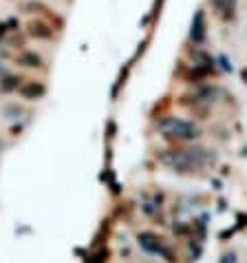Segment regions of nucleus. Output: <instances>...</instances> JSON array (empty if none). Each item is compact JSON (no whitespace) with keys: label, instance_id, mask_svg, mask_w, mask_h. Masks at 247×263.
Listing matches in <instances>:
<instances>
[{"label":"nucleus","instance_id":"obj_1","mask_svg":"<svg viewBox=\"0 0 247 263\" xmlns=\"http://www.w3.org/2000/svg\"><path fill=\"white\" fill-rule=\"evenodd\" d=\"M161 128L172 140H194V137H199V128L194 126V124L177 120V118H168L161 124Z\"/></svg>","mask_w":247,"mask_h":263},{"label":"nucleus","instance_id":"obj_2","mask_svg":"<svg viewBox=\"0 0 247 263\" xmlns=\"http://www.w3.org/2000/svg\"><path fill=\"white\" fill-rule=\"evenodd\" d=\"M139 241H141V246L146 248L148 252H155V254H163L168 261H174L172 257V252H170V248H166L161 243V239H157L155 235H150V232H143V235H139Z\"/></svg>","mask_w":247,"mask_h":263},{"label":"nucleus","instance_id":"obj_3","mask_svg":"<svg viewBox=\"0 0 247 263\" xmlns=\"http://www.w3.org/2000/svg\"><path fill=\"white\" fill-rule=\"evenodd\" d=\"M27 33L31 35V38H38V40H51L55 35L53 27H51L47 20H31V23L27 25Z\"/></svg>","mask_w":247,"mask_h":263},{"label":"nucleus","instance_id":"obj_4","mask_svg":"<svg viewBox=\"0 0 247 263\" xmlns=\"http://www.w3.org/2000/svg\"><path fill=\"white\" fill-rule=\"evenodd\" d=\"M190 40L194 42V45H201V42L205 40V13H203V9H199L197 16H194V20H192Z\"/></svg>","mask_w":247,"mask_h":263},{"label":"nucleus","instance_id":"obj_5","mask_svg":"<svg viewBox=\"0 0 247 263\" xmlns=\"http://www.w3.org/2000/svg\"><path fill=\"white\" fill-rule=\"evenodd\" d=\"M18 91H20V96L27 98V100H40L47 93L45 84H40V82H25Z\"/></svg>","mask_w":247,"mask_h":263},{"label":"nucleus","instance_id":"obj_6","mask_svg":"<svg viewBox=\"0 0 247 263\" xmlns=\"http://www.w3.org/2000/svg\"><path fill=\"white\" fill-rule=\"evenodd\" d=\"M18 62L25 64V67H29V69H42V67H45V60H42L35 51H25V53H20Z\"/></svg>","mask_w":247,"mask_h":263},{"label":"nucleus","instance_id":"obj_7","mask_svg":"<svg viewBox=\"0 0 247 263\" xmlns=\"http://www.w3.org/2000/svg\"><path fill=\"white\" fill-rule=\"evenodd\" d=\"M20 7H23V11H27V13H49V16H53V11H51L47 5L35 3V0H25Z\"/></svg>","mask_w":247,"mask_h":263},{"label":"nucleus","instance_id":"obj_8","mask_svg":"<svg viewBox=\"0 0 247 263\" xmlns=\"http://www.w3.org/2000/svg\"><path fill=\"white\" fill-rule=\"evenodd\" d=\"M20 82H23V80L20 78H13V76H7L5 80H3V91H13V89H20Z\"/></svg>","mask_w":247,"mask_h":263}]
</instances>
